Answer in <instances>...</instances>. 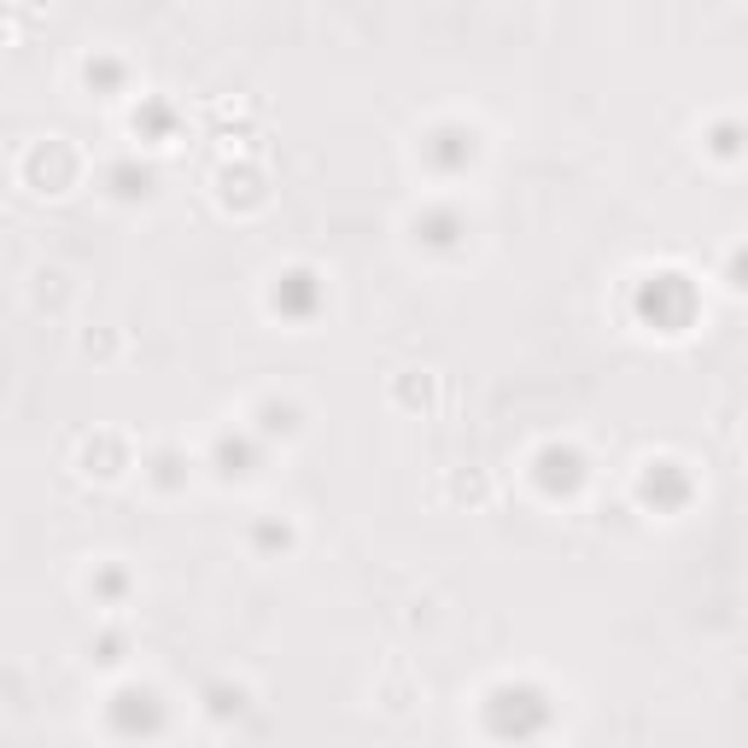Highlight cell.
Returning a JSON list of instances; mask_svg holds the SVG:
<instances>
[{"label":"cell","instance_id":"obj_1","mask_svg":"<svg viewBox=\"0 0 748 748\" xmlns=\"http://www.w3.org/2000/svg\"><path fill=\"white\" fill-rule=\"evenodd\" d=\"M638 304H643V316H650L661 334H678L690 322V311H696V293H690L685 276H650V281H643V293H638Z\"/></svg>","mask_w":748,"mask_h":748},{"label":"cell","instance_id":"obj_2","mask_svg":"<svg viewBox=\"0 0 748 748\" xmlns=\"http://www.w3.org/2000/svg\"><path fill=\"white\" fill-rule=\"evenodd\" d=\"M428 159L439 170H463L474 164V129H439L433 141H428Z\"/></svg>","mask_w":748,"mask_h":748},{"label":"cell","instance_id":"obj_3","mask_svg":"<svg viewBox=\"0 0 748 748\" xmlns=\"http://www.w3.org/2000/svg\"><path fill=\"white\" fill-rule=\"evenodd\" d=\"M690 491V480L678 474V463H650V474H643V498L650 503H678Z\"/></svg>","mask_w":748,"mask_h":748},{"label":"cell","instance_id":"obj_4","mask_svg":"<svg viewBox=\"0 0 748 748\" xmlns=\"http://www.w3.org/2000/svg\"><path fill=\"white\" fill-rule=\"evenodd\" d=\"M276 311H287V316H311L316 311V276H287L281 287H276Z\"/></svg>","mask_w":748,"mask_h":748},{"label":"cell","instance_id":"obj_5","mask_svg":"<svg viewBox=\"0 0 748 748\" xmlns=\"http://www.w3.org/2000/svg\"><path fill=\"white\" fill-rule=\"evenodd\" d=\"M456 229H463V223H456L451 211H428V217L416 223V234H421V241H433V246H451V241H456Z\"/></svg>","mask_w":748,"mask_h":748},{"label":"cell","instance_id":"obj_6","mask_svg":"<svg viewBox=\"0 0 748 748\" xmlns=\"http://www.w3.org/2000/svg\"><path fill=\"white\" fill-rule=\"evenodd\" d=\"M112 182H117V194H124V199H135V194H147V187H152V170L117 164V170H112Z\"/></svg>","mask_w":748,"mask_h":748},{"label":"cell","instance_id":"obj_7","mask_svg":"<svg viewBox=\"0 0 748 748\" xmlns=\"http://www.w3.org/2000/svg\"><path fill=\"white\" fill-rule=\"evenodd\" d=\"M737 147H743V129H737V124H720V129H713V152H725V159H731Z\"/></svg>","mask_w":748,"mask_h":748},{"label":"cell","instance_id":"obj_8","mask_svg":"<svg viewBox=\"0 0 748 748\" xmlns=\"http://www.w3.org/2000/svg\"><path fill=\"white\" fill-rule=\"evenodd\" d=\"M731 281H737V287H748V246L737 252V258H731Z\"/></svg>","mask_w":748,"mask_h":748}]
</instances>
